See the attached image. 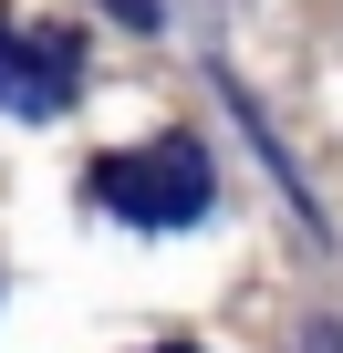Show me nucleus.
Segmentation results:
<instances>
[{
  "label": "nucleus",
  "mask_w": 343,
  "mask_h": 353,
  "mask_svg": "<svg viewBox=\"0 0 343 353\" xmlns=\"http://www.w3.org/2000/svg\"><path fill=\"white\" fill-rule=\"evenodd\" d=\"M219 198V176L198 156V135H156L125 156H94V208H115L125 229H198Z\"/></svg>",
  "instance_id": "1"
},
{
  "label": "nucleus",
  "mask_w": 343,
  "mask_h": 353,
  "mask_svg": "<svg viewBox=\"0 0 343 353\" xmlns=\"http://www.w3.org/2000/svg\"><path fill=\"white\" fill-rule=\"evenodd\" d=\"M115 11H125V21H156V0H115Z\"/></svg>",
  "instance_id": "3"
},
{
  "label": "nucleus",
  "mask_w": 343,
  "mask_h": 353,
  "mask_svg": "<svg viewBox=\"0 0 343 353\" xmlns=\"http://www.w3.org/2000/svg\"><path fill=\"white\" fill-rule=\"evenodd\" d=\"M84 94V42L63 21H21V11H0V114H63Z\"/></svg>",
  "instance_id": "2"
},
{
  "label": "nucleus",
  "mask_w": 343,
  "mask_h": 353,
  "mask_svg": "<svg viewBox=\"0 0 343 353\" xmlns=\"http://www.w3.org/2000/svg\"><path fill=\"white\" fill-rule=\"evenodd\" d=\"M166 353H188V343H166Z\"/></svg>",
  "instance_id": "4"
}]
</instances>
